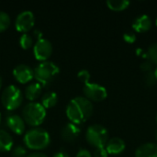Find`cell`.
I'll list each match as a JSON object with an SVG mask.
<instances>
[{"label": "cell", "mask_w": 157, "mask_h": 157, "mask_svg": "<svg viewBox=\"0 0 157 157\" xmlns=\"http://www.w3.org/2000/svg\"><path fill=\"white\" fill-rule=\"evenodd\" d=\"M2 87V77L0 76V88Z\"/></svg>", "instance_id": "34"}, {"label": "cell", "mask_w": 157, "mask_h": 157, "mask_svg": "<svg viewBox=\"0 0 157 157\" xmlns=\"http://www.w3.org/2000/svg\"><path fill=\"white\" fill-rule=\"evenodd\" d=\"M13 75L17 82L26 84L34 78V70L28 64L20 63L14 68Z\"/></svg>", "instance_id": "10"}, {"label": "cell", "mask_w": 157, "mask_h": 157, "mask_svg": "<svg viewBox=\"0 0 157 157\" xmlns=\"http://www.w3.org/2000/svg\"><path fill=\"white\" fill-rule=\"evenodd\" d=\"M123 40L127 43H134L136 40V35L132 31H127L123 34Z\"/></svg>", "instance_id": "26"}, {"label": "cell", "mask_w": 157, "mask_h": 157, "mask_svg": "<svg viewBox=\"0 0 157 157\" xmlns=\"http://www.w3.org/2000/svg\"><path fill=\"white\" fill-rule=\"evenodd\" d=\"M156 121H157V115H156Z\"/></svg>", "instance_id": "38"}, {"label": "cell", "mask_w": 157, "mask_h": 157, "mask_svg": "<svg viewBox=\"0 0 157 157\" xmlns=\"http://www.w3.org/2000/svg\"><path fill=\"white\" fill-rule=\"evenodd\" d=\"M83 92L85 95V98H86L90 101H95V102H100L103 101L104 99L107 98L108 97V92L107 89L96 83H87L84 86Z\"/></svg>", "instance_id": "7"}, {"label": "cell", "mask_w": 157, "mask_h": 157, "mask_svg": "<svg viewBox=\"0 0 157 157\" xmlns=\"http://www.w3.org/2000/svg\"><path fill=\"white\" fill-rule=\"evenodd\" d=\"M6 126L16 134H22L25 131V121L23 118L17 114H10L6 120Z\"/></svg>", "instance_id": "11"}, {"label": "cell", "mask_w": 157, "mask_h": 157, "mask_svg": "<svg viewBox=\"0 0 157 157\" xmlns=\"http://www.w3.org/2000/svg\"><path fill=\"white\" fill-rule=\"evenodd\" d=\"M0 122H1V113H0Z\"/></svg>", "instance_id": "35"}, {"label": "cell", "mask_w": 157, "mask_h": 157, "mask_svg": "<svg viewBox=\"0 0 157 157\" xmlns=\"http://www.w3.org/2000/svg\"><path fill=\"white\" fill-rule=\"evenodd\" d=\"M42 93V86L36 83H30L26 88H25V96L29 100H35L37 99Z\"/></svg>", "instance_id": "16"}, {"label": "cell", "mask_w": 157, "mask_h": 157, "mask_svg": "<svg viewBox=\"0 0 157 157\" xmlns=\"http://www.w3.org/2000/svg\"><path fill=\"white\" fill-rule=\"evenodd\" d=\"M65 112L71 122L78 125L84 123L91 117L93 104L85 97H76L69 101Z\"/></svg>", "instance_id": "1"}, {"label": "cell", "mask_w": 157, "mask_h": 157, "mask_svg": "<svg viewBox=\"0 0 157 157\" xmlns=\"http://www.w3.org/2000/svg\"><path fill=\"white\" fill-rule=\"evenodd\" d=\"M146 59L152 64H157V42L152 44L146 51Z\"/></svg>", "instance_id": "20"}, {"label": "cell", "mask_w": 157, "mask_h": 157, "mask_svg": "<svg viewBox=\"0 0 157 157\" xmlns=\"http://www.w3.org/2000/svg\"><path fill=\"white\" fill-rule=\"evenodd\" d=\"M22 101L23 95L17 86L10 85L3 90L1 95V102L6 109L14 110L21 105Z\"/></svg>", "instance_id": "6"}, {"label": "cell", "mask_w": 157, "mask_h": 157, "mask_svg": "<svg viewBox=\"0 0 157 157\" xmlns=\"http://www.w3.org/2000/svg\"><path fill=\"white\" fill-rule=\"evenodd\" d=\"M107 6L109 9L119 12L125 10L130 6V1L127 0H108Z\"/></svg>", "instance_id": "19"}, {"label": "cell", "mask_w": 157, "mask_h": 157, "mask_svg": "<svg viewBox=\"0 0 157 157\" xmlns=\"http://www.w3.org/2000/svg\"><path fill=\"white\" fill-rule=\"evenodd\" d=\"M136 55H138V56H142L143 58L146 59V52H145V51H144V50H143V49H141V48L136 49Z\"/></svg>", "instance_id": "30"}, {"label": "cell", "mask_w": 157, "mask_h": 157, "mask_svg": "<svg viewBox=\"0 0 157 157\" xmlns=\"http://www.w3.org/2000/svg\"><path fill=\"white\" fill-rule=\"evenodd\" d=\"M144 80H145V84L148 86H153L156 84V78H155V73L153 71L151 72H148L146 73L145 76H144Z\"/></svg>", "instance_id": "25"}, {"label": "cell", "mask_w": 157, "mask_h": 157, "mask_svg": "<svg viewBox=\"0 0 157 157\" xmlns=\"http://www.w3.org/2000/svg\"><path fill=\"white\" fill-rule=\"evenodd\" d=\"M33 44V39L30 34L29 33H23L19 38V45L22 49L28 50L29 49Z\"/></svg>", "instance_id": "21"}, {"label": "cell", "mask_w": 157, "mask_h": 157, "mask_svg": "<svg viewBox=\"0 0 157 157\" xmlns=\"http://www.w3.org/2000/svg\"><path fill=\"white\" fill-rule=\"evenodd\" d=\"M60 73L59 66L52 61L41 62L34 69V78L42 86L51 85Z\"/></svg>", "instance_id": "3"}, {"label": "cell", "mask_w": 157, "mask_h": 157, "mask_svg": "<svg viewBox=\"0 0 157 157\" xmlns=\"http://www.w3.org/2000/svg\"><path fill=\"white\" fill-rule=\"evenodd\" d=\"M77 77H78V79H79L82 83H84V84L86 85V84L89 83V80H90V77H91V76H90V73H89L87 70L83 69V70H80V71L78 72Z\"/></svg>", "instance_id": "24"}, {"label": "cell", "mask_w": 157, "mask_h": 157, "mask_svg": "<svg viewBox=\"0 0 157 157\" xmlns=\"http://www.w3.org/2000/svg\"><path fill=\"white\" fill-rule=\"evenodd\" d=\"M12 157H27V150L21 146V145H17L14 148H12Z\"/></svg>", "instance_id": "23"}, {"label": "cell", "mask_w": 157, "mask_h": 157, "mask_svg": "<svg viewBox=\"0 0 157 157\" xmlns=\"http://www.w3.org/2000/svg\"><path fill=\"white\" fill-rule=\"evenodd\" d=\"M10 17L5 11H0V32L5 31L10 25Z\"/></svg>", "instance_id": "22"}, {"label": "cell", "mask_w": 157, "mask_h": 157, "mask_svg": "<svg viewBox=\"0 0 157 157\" xmlns=\"http://www.w3.org/2000/svg\"><path fill=\"white\" fill-rule=\"evenodd\" d=\"M86 139L90 145L96 148L105 147L109 141L108 130L99 124L91 125L86 130Z\"/></svg>", "instance_id": "5"}, {"label": "cell", "mask_w": 157, "mask_h": 157, "mask_svg": "<svg viewBox=\"0 0 157 157\" xmlns=\"http://www.w3.org/2000/svg\"><path fill=\"white\" fill-rule=\"evenodd\" d=\"M14 142L9 132L0 129V152H7L12 150Z\"/></svg>", "instance_id": "17"}, {"label": "cell", "mask_w": 157, "mask_h": 157, "mask_svg": "<svg viewBox=\"0 0 157 157\" xmlns=\"http://www.w3.org/2000/svg\"><path fill=\"white\" fill-rule=\"evenodd\" d=\"M22 118L25 122L33 127L40 125L46 118V109L38 102H29L22 109Z\"/></svg>", "instance_id": "4"}, {"label": "cell", "mask_w": 157, "mask_h": 157, "mask_svg": "<svg viewBox=\"0 0 157 157\" xmlns=\"http://www.w3.org/2000/svg\"><path fill=\"white\" fill-rule=\"evenodd\" d=\"M152 27V19L147 15H142L136 17L132 23V29L139 33L148 31Z\"/></svg>", "instance_id": "14"}, {"label": "cell", "mask_w": 157, "mask_h": 157, "mask_svg": "<svg viewBox=\"0 0 157 157\" xmlns=\"http://www.w3.org/2000/svg\"><path fill=\"white\" fill-rule=\"evenodd\" d=\"M94 157H109V154L105 147L96 148V150L94 152Z\"/></svg>", "instance_id": "27"}, {"label": "cell", "mask_w": 157, "mask_h": 157, "mask_svg": "<svg viewBox=\"0 0 157 157\" xmlns=\"http://www.w3.org/2000/svg\"><path fill=\"white\" fill-rule=\"evenodd\" d=\"M155 24H156V26H157V18H156V20H155Z\"/></svg>", "instance_id": "36"}, {"label": "cell", "mask_w": 157, "mask_h": 157, "mask_svg": "<svg viewBox=\"0 0 157 157\" xmlns=\"http://www.w3.org/2000/svg\"><path fill=\"white\" fill-rule=\"evenodd\" d=\"M75 157H92V155H91V153H90L88 150L82 148V149H80V150L77 152L76 156Z\"/></svg>", "instance_id": "29"}, {"label": "cell", "mask_w": 157, "mask_h": 157, "mask_svg": "<svg viewBox=\"0 0 157 157\" xmlns=\"http://www.w3.org/2000/svg\"><path fill=\"white\" fill-rule=\"evenodd\" d=\"M156 140H157V132H156Z\"/></svg>", "instance_id": "37"}, {"label": "cell", "mask_w": 157, "mask_h": 157, "mask_svg": "<svg viewBox=\"0 0 157 157\" xmlns=\"http://www.w3.org/2000/svg\"><path fill=\"white\" fill-rule=\"evenodd\" d=\"M58 102V96L53 91L45 92L41 97V105L45 109H50L54 107Z\"/></svg>", "instance_id": "18"}, {"label": "cell", "mask_w": 157, "mask_h": 157, "mask_svg": "<svg viewBox=\"0 0 157 157\" xmlns=\"http://www.w3.org/2000/svg\"><path fill=\"white\" fill-rule=\"evenodd\" d=\"M135 157H157V144L153 143L142 144L137 148Z\"/></svg>", "instance_id": "15"}, {"label": "cell", "mask_w": 157, "mask_h": 157, "mask_svg": "<svg viewBox=\"0 0 157 157\" xmlns=\"http://www.w3.org/2000/svg\"><path fill=\"white\" fill-rule=\"evenodd\" d=\"M25 145L31 150H42L49 146L51 137L49 132L40 127H35L28 131L24 135Z\"/></svg>", "instance_id": "2"}, {"label": "cell", "mask_w": 157, "mask_h": 157, "mask_svg": "<svg viewBox=\"0 0 157 157\" xmlns=\"http://www.w3.org/2000/svg\"><path fill=\"white\" fill-rule=\"evenodd\" d=\"M154 73H155V78H156V81H157V67L155 68V70L154 71Z\"/></svg>", "instance_id": "33"}, {"label": "cell", "mask_w": 157, "mask_h": 157, "mask_svg": "<svg viewBox=\"0 0 157 157\" xmlns=\"http://www.w3.org/2000/svg\"><path fill=\"white\" fill-rule=\"evenodd\" d=\"M105 148L109 155H118L124 152L126 148V144L121 138L114 137V138L109 139Z\"/></svg>", "instance_id": "13"}, {"label": "cell", "mask_w": 157, "mask_h": 157, "mask_svg": "<svg viewBox=\"0 0 157 157\" xmlns=\"http://www.w3.org/2000/svg\"><path fill=\"white\" fill-rule=\"evenodd\" d=\"M152 68H153V64H152L148 60L144 61V62L142 63V64H141V69H142V71H144V72H146V73L151 72V71H152Z\"/></svg>", "instance_id": "28"}, {"label": "cell", "mask_w": 157, "mask_h": 157, "mask_svg": "<svg viewBox=\"0 0 157 157\" xmlns=\"http://www.w3.org/2000/svg\"><path fill=\"white\" fill-rule=\"evenodd\" d=\"M27 157H48L46 155H44L43 153H40V152H34L30 155H29Z\"/></svg>", "instance_id": "31"}, {"label": "cell", "mask_w": 157, "mask_h": 157, "mask_svg": "<svg viewBox=\"0 0 157 157\" xmlns=\"http://www.w3.org/2000/svg\"><path fill=\"white\" fill-rule=\"evenodd\" d=\"M80 132H81V130L78 127V125L69 122L63 127L61 131V136L64 141L68 143H72V142H75L78 138V136L80 135Z\"/></svg>", "instance_id": "12"}, {"label": "cell", "mask_w": 157, "mask_h": 157, "mask_svg": "<svg viewBox=\"0 0 157 157\" xmlns=\"http://www.w3.org/2000/svg\"><path fill=\"white\" fill-rule=\"evenodd\" d=\"M52 157H70L66 153H64V152H57L56 154H54L53 155V156Z\"/></svg>", "instance_id": "32"}, {"label": "cell", "mask_w": 157, "mask_h": 157, "mask_svg": "<svg viewBox=\"0 0 157 157\" xmlns=\"http://www.w3.org/2000/svg\"><path fill=\"white\" fill-rule=\"evenodd\" d=\"M52 44L46 38H40L37 40L33 47V53L37 60L44 62L52 55Z\"/></svg>", "instance_id": "8"}, {"label": "cell", "mask_w": 157, "mask_h": 157, "mask_svg": "<svg viewBox=\"0 0 157 157\" xmlns=\"http://www.w3.org/2000/svg\"><path fill=\"white\" fill-rule=\"evenodd\" d=\"M35 23V16L29 10H24L20 12L15 21L16 29L23 33H28L29 29H31Z\"/></svg>", "instance_id": "9"}]
</instances>
